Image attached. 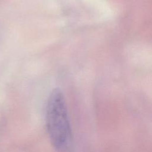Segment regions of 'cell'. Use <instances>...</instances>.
<instances>
[{
    "mask_svg": "<svg viewBox=\"0 0 152 152\" xmlns=\"http://www.w3.org/2000/svg\"><path fill=\"white\" fill-rule=\"evenodd\" d=\"M46 125L49 139L58 152H71L72 135L65 98L58 88L50 92L47 102Z\"/></svg>",
    "mask_w": 152,
    "mask_h": 152,
    "instance_id": "6da1fadb",
    "label": "cell"
}]
</instances>
